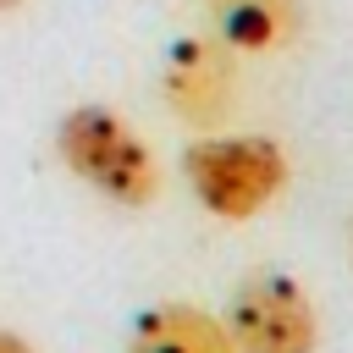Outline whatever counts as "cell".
Wrapping results in <instances>:
<instances>
[{"label":"cell","instance_id":"7a4b0ae2","mask_svg":"<svg viewBox=\"0 0 353 353\" xmlns=\"http://www.w3.org/2000/svg\"><path fill=\"white\" fill-rule=\"evenodd\" d=\"M182 176H188L193 199H199L215 221L243 226V221L265 215V210L281 199L292 165H287V154H281L276 138L204 132V138H193V143L182 149Z\"/></svg>","mask_w":353,"mask_h":353},{"label":"cell","instance_id":"8992f818","mask_svg":"<svg viewBox=\"0 0 353 353\" xmlns=\"http://www.w3.org/2000/svg\"><path fill=\"white\" fill-rule=\"evenodd\" d=\"M127 353H237V342H232L226 320L210 314L204 303L165 298V303H149L132 320Z\"/></svg>","mask_w":353,"mask_h":353},{"label":"cell","instance_id":"52a82bcc","mask_svg":"<svg viewBox=\"0 0 353 353\" xmlns=\"http://www.w3.org/2000/svg\"><path fill=\"white\" fill-rule=\"evenodd\" d=\"M0 353H39L28 336H17V331H0Z\"/></svg>","mask_w":353,"mask_h":353},{"label":"cell","instance_id":"3957f363","mask_svg":"<svg viewBox=\"0 0 353 353\" xmlns=\"http://www.w3.org/2000/svg\"><path fill=\"white\" fill-rule=\"evenodd\" d=\"M226 331H232L237 353H314L320 309L287 270H259L232 292Z\"/></svg>","mask_w":353,"mask_h":353},{"label":"cell","instance_id":"5b68a950","mask_svg":"<svg viewBox=\"0 0 353 353\" xmlns=\"http://www.w3.org/2000/svg\"><path fill=\"white\" fill-rule=\"evenodd\" d=\"M204 11L232 55H281L303 39V0H204Z\"/></svg>","mask_w":353,"mask_h":353},{"label":"cell","instance_id":"ba28073f","mask_svg":"<svg viewBox=\"0 0 353 353\" xmlns=\"http://www.w3.org/2000/svg\"><path fill=\"white\" fill-rule=\"evenodd\" d=\"M28 0H0V17H11V11H22Z\"/></svg>","mask_w":353,"mask_h":353},{"label":"cell","instance_id":"6da1fadb","mask_svg":"<svg viewBox=\"0 0 353 353\" xmlns=\"http://www.w3.org/2000/svg\"><path fill=\"white\" fill-rule=\"evenodd\" d=\"M55 154L77 182H88L99 199H110L121 210H149L160 199L154 149L110 105H72L55 121Z\"/></svg>","mask_w":353,"mask_h":353},{"label":"cell","instance_id":"9c48e42d","mask_svg":"<svg viewBox=\"0 0 353 353\" xmlns=\"http://www.w3.org/2000/svg\"><path fill=\"white\" fill-rule=\"evenodd\" d=\"M347 254H353V221H347Z\"/></svg>","mask_w":353,"mask_h":353},{"label":"cell","instance_id":"277c9868","mask_svg":"<svg viewBox=\"0 0 353 353\" xmlns=\"http://www.w3.org/2000/svg\"><path fill=\"white\" fill-rule=\"evenodd\" d=\"M160 94L182 127L215 132V127H226V116L237 105V55L215 33L176 39L165 50V66H160Z\"/></svg>","mask_w":353,"mask_h":353}]
</instances>
